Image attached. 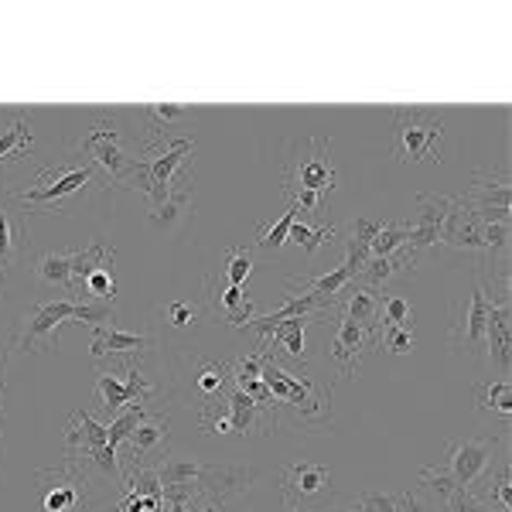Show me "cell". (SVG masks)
<instances>
[{"label":"cell","mask_w":512,"mask_h":512,"mask_svg":"<svg viewBox=\"0 0 512 512\" xmlns=\"http://www.w3.org/2000/svg\"><path fill=\"white\" fill-rule=\"evenodd\" d=\"M103 188H110L106 171L93 161L82 164H59V168H45L35 178V185L14 195V202L24 209V216H69L82 202H89Z\"/></svg>","instance_id":"cell-1"},{"label":"cell","mask_w":512,"mask_h":512,"mask_svg":"<svg viewBox=\"0 0 512 512\" xmlns=\"http://www.w3.org/2000/svg\"><path fill=\"white\" fill-rule=\"evenodd\" d=\"M335 164L328 154L325 137H311L301 154H294L284 168V195L287 205L308 216H325V198L335 188Z\"/></svg>","instance_id":"cell-2"},{"label":"cell","mask_w":512,"mask_h":512,"mask_svg":"<svg viewBox=\"0 0 512 512\" xmlns=\"http://www.w3.org/2000/svg\"><path fill=\"white\" fill-rule=\"evenodd\" d=\"M24 325H21V349H59V328L69 321L79 325H106L113 321L110 308H96V304H79V301H52V304H38V308L24 311Z\"/></svg>","instance_id":"cell-3"},{"label":"cell","mask_w":512,"mask_h":512,"mask_svg":"<svg viewBox=\"0 0 512 512\" xmlns=\"http://www.w3.org/2000/svg\"><path fill=\"white\" fill-rule=\"evenodd\" d=\"M93 468L86 458H65L59 468L38 472V485L45 489L41 509L45 512H93Z\"/></svg>","instance_id":"cell-4"},{"label":"cell","mask_w":512,"mask_h":512,"mask_svg":"<svg viewBox=\"0 0 512 512\" xmlns=\"http://www.w3.org/2000/svg\"><path fill=\"white\" fill-rule=\"evenodd\" d=\"M444 123L437 113L420 106H400L393 123V158L396 161H437L441 158Z\"/></svg>","instance_id":"cell-5"},{"label":"cell","mask_w":512,"mask_h":512,"mask_svg":"<svg viewBox=\"0 0 512 512\" xmlns=\"http://www.w3.org/2000/svg\"><path fill=\"white\" fill-rule=\"evenodd\" d=\"M260 355H263L260 376H263V383H267L270 396H274V403H287V407H294L297 414H301L304 420H311V424L325 420V414H328V400L315 390V383H311L308 376L287 373V369L277 362V355H274V352L260 349Z\"/></svg>","instance_id":"cell-6"},{"label":"cell","mask_w":512,"mask_h":512,"mask_svg":"<svg viewBox=\"0 0 512 512\" xmlns=\"http://www.w3.org/2000/svg\"><path fill=\"white\" fill-rule=\"evenodd\" d=\"M188 154H192V140H188V137L168 140V144H164L154 158L140 161V168L134 171V178L127 181V188L147 195L151 209H158V205L164 202V195H168V188H171V178L181 171V164L192 161Z\"/></svg>","instance_id":"cell-7"},{"label":"cell","mask_w":512,"mask_h":512,"mask_svg":"<svg viewBox=\"0 0 512 512\" xmlns=\"http://www.w3.org/2000/svg\"><path fill=\"white\" fill-rule=\"evenodd\" d=\"M82 151L89 154V161L106 171L110 185H120V188H127V181L134 178V171L140 168V161H144V158H134V154L120 144V130L113 120L93 123L89 134L82 137Z\"/></svg>","instance_id":"cell-8"},{"label":"cell","mask_w":512,"mask_h":512,"mask_svg":"<svg viewBox=\"0 0 512 512\" xmlns=\"http://www.w3.org/2000/svg\"><path fill=\"white\" fill-rule=\"evenodd\" d=\"M458 209L472 219L509 222V171H478L465 195H458Z\"/></svg>","instance_id":"cell-9"},{"label":"cell","mask_w":512,"mask_h":512,"mask_svg":"<svg viewBox=\"0 0 512 512\" xmlns=\"http://www.w3.org/2000/svg\"><path fill=\"white\" fill-rule=\"evenodd\" d=\"M280 492L291 509H318L332 499V472L318 461H297L287 465L284 478H280Z\"/></svg>","instance_id":"cell-10"},{"label":"cell","mask_w":512,"mask_h":512,"mask_svg":"<svg viewBox=\"0 0 512 512\" xmlns=\"http://www.w3.org/2000/svg\"><path fill=\"white\" fill-rule=\"evenodd\" d=\"M485 325H489V294L475 280V291L465 301L454 304L451 321V345L461 355H482L485 352Z\"/></svg>","instance_id":"cell-11"},{"label":"cell","mask_w":512,"mask_h":512,"mask_svg":"<svg viewBox=\"0 0 512 512\" xmlns=\"http://www.w3.org/2000/svg\"><path fill=\"white\" fill-rule=\"evenodd\" d=\"M28 253V216L14 195L0 192V284L14 274V267Z\"/></svg>","instance_id":"cell-12"},{"label":"cell","mask_w":512,"mask_h":512,"mask_svg":"<svg viewBox=\"0 0 512 512\" xmlns=\"http://www.w3.org/2000/svg\"><path fill=\"white\" fill-rule=\"evenodd\" d=\"M127 379H120L117 373H96V396H99V407L110 410V414H120L123 407H134V403H144L151 396V383L140 376L137 362L127 359L123 366Z\"/></svg>","instance_id":"cell-13"},{"label":"cell","mask_w":512,"mask_h":512,"mask_svg":"<svg viewBox=\"0 0 512 512\" xmlns=\"http://www.w3.org/2000/svg\"><path fill=\"white\" fill-rule=\"evenodd\" d=\"M195 209V164H181V171L171 178V188L164 195L158 209H151V226L158 229H175L181 226Z\"/></svg>","instance_id":"cell-14"},{"label":"cell","mask_w":512,"mask_h":512,"mask_svg":"<svg viewBox=\"0 0 512 512\" xmlns=\"http://www.w3.org/2000/svg\"><path fill=\"white\" fill-rule=\"evenodd\" d=\"M454 212V195H420V219L417 226H407V246L417 256L441 243L444 222Z\"/></svg>","instance_id":"cell-15"},{"label":"cell","mask_w":512,"mask_h":512,"mask_svg":"<svg viewBox=\"0 0 512 512\" xmlns=\"http://www.w3.org/2000/svg\"><path fill=\"white\" fill-rule=\"evenodd\" d=\"M379 349V328H362L349 318H338V335L332 342V355L342 369V379H349L355 373L366 355H373Z\"/></svg>","instance_id":"cell-16"},{"label":"cell","mask_w":512,"mask_h":512,"mask_svg":"<svg viewBox=\"0 0 512 512\" xmlns=\"http://www.w3.org/2000/svg\"><path fill=\"white\" fill-rule=\"evenodd\" d=\"M379 308H383V294H379L376 287L359 284V280H352L349 287H342L332 301L335 318H349L362 328H379Z\"/></svg>","instance_id":"cell-17"},{"label":"cell","mask_w":512,"mask_h":512,"mask_svg":"<svg viewBox=\"0 0 512 512\" xmlns=\"http://www.w3.org/2000/svg\"><path fill=\"white\" fill-rule=\"evenodd\" d=\"M222 400H226L229 420H233V431L239 437H250L256 431H263V427L277 424V407H263V403H256L253 396H246L239 386H229Z\"/></svg>","instance_id":"cell-18"},{"label":"cell","mask_w":512,"mask_h":512,"mask_svg":"<svg viewBox=\"0 0 512 512\" xmlns=\"http://www.w3.org/2000/svg\"><path fill=\"white\" fill-rule=\"evenodd\" d=\"M512 308L509 297H489V325H485V355L499 366V373H509V325Z\"/></svg>","instance_id":"cell-19"},{"label":"cell","mask_w":512,"mask_h":512,"mask_svg":"<svg viewBox=\"0 0 512 512\" xmlns=\"http://www.w3.org/2000/svg\"><path fill=\"white\" fill-rule=\"evenodd\" d=\"M31 144H35L31 120L24 117V113H14V117L0 127V185H4V178L18 168L24 154L31 151Z\"/></svg>","instance_id":"cell-20"},{"label":"cell","mask_w":512,"mask_h":512,"mask_svg":"<svg viewBox=\"0 0 512 512\" xmlns=\"http://www.w3.org/2000/svg\"><path fill=\"white\" fill-rule=\"evenodd\" d=\"M123 451L127 458L144 461L154 458V454H168V417H144L140 424L130 431V437L123 441Z\"/></svg>","instance_id":"cell-21"},{"label":"cell","mask_w":512,"mask_h":512,"mask_svg":"<svg viewBox=\"0 0 512 512\" xmlns=\"http://www.w3.org/2000/svg\"><path fill=\"white\" fill-rule=\"evenodd\" d=\"M417 260L420 256L410 250V246H403V250H396L390 256H369L366 260V267L359 270V284H366V287H383V284H390L393 277H400V274H410V270L417 267Z\"/></svg>","instance_id":"cell-22"},{"label":"cell","mask_w":512,"mask_h":512,"mask_svg":"<svg viewBox=\"0 0 512 512\" xmlns=\"http://www.w3.org/2000/svg\"><path fill=\"white\" fill-rule=\"evenodd\" d=\"M154 345L151 335H134V332H120L117 325H96V338H93V359H106V355H144Z\"/></svg>","instance_id":"cell-23"},{"label":"cell","mask_w":512,"mask_h":512,"mask_svg":"<svg viewBox=\"0 0 512 512\" xmlns=\"http://www.w3.org/2000/svg\"><path fill=\"white\" fill-rule=\"evenodd\" d=\"M318 318H325V315H301V318L280 321V325H274L270 332H263L260 349H270V342H277L280 349L291 355V359L304 362V332H308V325H315Z\"/></svg>","instance_id":"cell-24"},{"label":"cell","mask_w":512,"mask_h":512,"mask_svg":"<svg viewBox=\"0 0 512 512\" xmlns=\"http://www.w3.org/2000/svg\"><path fill=\"white\" fill-rule=\"evenodd\" d=\"M478 478H485L482 482V492L475 495L478 502H482L489 512H509V458L502 454L499 465H489Z\"/></svg>","instance_id":"cell-25"},{"label":"cell","mask_w":512,"mask_h":512,"mask_svg":"<svg viewBox=\"0 0 512 512\" xmlns=\"http://www.w3.org/2000/svg\"><path fill=\"white\" fill-rule=\"evenodd\" d=\"M379 229H383V222H379V219H366V216L355 219L352 243H349V250H345V260H342V267L349 270L352 280L359 277L362 267H366L369 253H373V239H376Z\"/></svg>","instance_id":"cell-26"},{"label":"cell","mask_w":512,"mask_h":512,"mask_svg":"<svg viewBox=\"0 0 512 512\" xmlns=\"http://www.w3.org/2000/svg\"><path fill=\"white\" fill-rule=\"evenodd\" d=\"M349 284H352V274L338 263L335 270H328V274H321V277H308V274L291 277L287 280V291H301V294H315L321 301H335V294Z\"/></svg>","instance_id":"cell-27"},{"label":"cell","mask_w":512,"mask_h":512,"mask_svg":"<svg viewBox=\"0 0 512 512\" xmlns=\"http://www.w3.org/2000/svg\"><path fill=\"white\" fill-rule=\"evenodd\" d=\"M250 274H253L250 250H243V246H229L226 260H222V267H219V274L212 270V274L205 277V287H243Z\"/></svg>","instance_id":"cell-28"},{"label":"cell","mask_w":512,"mask_h":512,"mask_svg":"<svg viewBox=\"0 0 512 512\" xmlns=\"http://www.w3.org/2000/svg\"><path fill=\"white\" fill-rule=\"evenodd\" d=\"M198 366V376H195V386L198 393H202L205 403L219 400L222 393L233 386V376H229V366L226 362H212V359H195Z\"/></svg>","instance_id":"cell-29"},{"label":"cell","mask_w":512,"mask_h":512,"mask_svg":"<svg viewBox=\"0 0 512 512\" xmlns=\"http://www.w3.org/2000/svg\"><path fill=\"white\" fill-rule=\"evenodd\" d=\"M35 274L52 287L76 291V284H72V253H41L35 260Z\"/></svg>","instance_id":"cell-30"},{"label":"cell","mask_w":512,"mask_h":512,"mask_svg":"<svg viewBox=\"0 0 512 512\" xmlns=\"http://www.w3.org/2000/svg\"><path fill=\"white\" fill-rule=\"evenodd\" d=\"M475 400H478V410L509 420V414H512V383H509V379H492V383H482V386H478Z\"/></svg>","instance_id":"cell-31"},{"label":"cell","mask_w":512,"mask_h":512,"mask_svg":"<svg viewBox=\"0 0 512 512\" xmlns=\"http://www.w3.org/2000/svg\"><path fill=\"white\" fill-rule=\"evenodd\" d=\"M338 236V229L335 226H308V222H297L294 219V226H291V236H287V243H294L297 250H304L308 256H315L321 246L325 243H332V239Z\"/></svg>","instance_id":"cell-32"},{"label":"cell","mask_w":512,"mask_h":512,"mask_svg":"<svg viewBox=\"0 0 512 512\" xmlns=\"http://www.w3.org/2000/svg\"><path fill=\"white\" fill-rule=\"evenodd\" d=\"M147 417V410L140 407V403H134V407H127L123 414H117L110 420V427H106V451H113V454H120L123 448V441L130 437V431L140 424V420Z\"/></svg>","instance_id":"cell-33"},{"label":"cell","mask_w":512,"mask_h":512,"mask_svg":"<svg viewBox=\"0 0 512 512\" xmlns=\"http://www.w3.org/2000/svg\"><path fill=\"white\" fill-rule=\"evenodd\" d=\"M379 328H414V304L400 294H386L379 308Z\"/></svg>","instance_id":"cell-34"},{"label":"cell","mask_w":512,"mask_h":512,"mask_svg":"<svg viewBox=\"0 0 512 512\" xmlns=\"http://www.w3.org/2000/svg\"><path fill=\"white\" fill-rule=\"evenodd\" d=\"M294 219H297V209H294V205H287L284 216H280L274 226L256 233V250H280V246L287 243V236H291Z\"/></svg>","instance_id":"cell-35"},{"label":"cell","mask_w":512,"mask_h":512,"mask_svg":"<svg viewBox=\"0 0 512 512\" xmlns=\"http://www.w3.org/2000/svg\"><path fill=\"white\" fill-rule=\"evenodd\" d=\"M137 117L147 123V134H154L158 137L168 123H175V120H185L188 117V110L185 106H147V110H137Z\"/></svg>","instance_id":"cell-36"},{"label":"cell","mask_w":512,"mask_h":512,"mask_svg":"<svg viewBox=\"0 0 512 512\" xmlns=\"http://www.w3.org/2000/svg\"><path fill=\"white\" fill-rule=\"evenodd\" d=\"M226 396V393H222ZM212 400V403H205L202 407V414H198V424H202V431L205 434H226V431H233V420H229V410H226V400Z\"/></svg>","instance_id":"cell-37"},{"label":"cell","mask_w":512,"mask_h":512,"mask_svg":"<svg viewBox=\"0 0 512 512\" xmlns=\"http://www.w3.org/2000/svg\"><path fill=\"white\" fill-rule=\"evenodd\" d=\"M407 246V226H393V222H383V229L373 239V253L369 256H390L396 250Z\"/></svg>","instance_id":"cell-38"},{"label":"cell","mask_w":512,"mask_h":512,"mask_svg":"<svg viewBox=\"0 0 512 512\" xmlns=\"http://www.w3.org/2000/svg\"><path fill=\"white\" fill-rule=\"evenodd\" d=\"M414 345H417L414 328H379V349L393 355H407L414 352Z\"/></svg>","instance_id":"cell-39"},{"label":"cell","mask_w":512,"mask_h":512,"mask_svg":"<svg viewBox=\"0 0 512 512\" xmlns=\"http://www.w3.org/2000/svg\"><path fill=\"white\" fill-rule=\"evenodd\" d=\"M82 291H86L89 297H99V301H113V294H117V280H113L110 267L93 270V274L82 280Z\"/></svg>","instance_id":"cell-40"},{"label":"cell","mask_w":512,"mask_h":512,"mask_svg":"<svg viewBox=\"0 0 512 512\" xmlns=\"http://www.w3.org/2000/svg\"><path fill=\"white\" fill-rule=\"evenodd\" d=\"M168 318H171V325H178V328H192L198 318H202V311L195 308V304H181V301H171L168 308Z\"/></svg>","instance_id":"cell-41"},{"label":"cell","mask_w":512,"mask_h":512,"mask_svg":"<svg viewBox=\"0 0 512 512\" xmlns=\"http://www.w3.org/2000/svg\"><path fill=\"white\" fill-rule=\"evenodd\" d=\"M4 373H7V345L0 342V427H4Z\"/></svg>","instance_id":"cell-42"},{"label":"cell","mask_w":512,"mask_h":512,"mask_svg":"<svg viewBox=\"0 0 512 512\" xmlns=\"http://www.w3.org/2000/svg\"><path fill=\"white\" fill-rule=\"evenodd\" d=\"M287 512H315V509H291V506H287Z\"/></svg>","instance_id":"cell-43"},{"label":"cell","mask_w":512,"mask_h":512,"mask_svg":"<svg viewBox=\"0 0 512 512\" xmlns=\"http://www.w3.org/2000/svg\"><path fill=\"white\" fill-rule=\"evenodd\" d=\"M338 512H349V509H338Z\"/></svg>","instance_id":"cell-44"}]
</instances>
